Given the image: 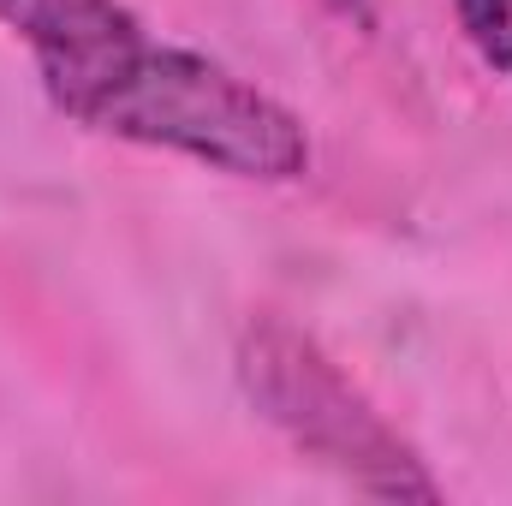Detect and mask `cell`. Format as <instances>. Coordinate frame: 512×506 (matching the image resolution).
I'll return each instance as SVG.
<instances>
[{
  "instance_id": "6da1fadb",
  "label": "cell",
  "mask_w": 512,
  "mask_h": 506,
  "mask_svg": "<svg viewBox=\"0 0 512 506\" xmlns=\"http://www.w3.org/2000/svg\"><path fill=\"white\" fill-rule=\"evenodd\" d=\"M42 90L78 126L143 143V149L191 155L233 179L286 185V179L310 173L304 120L286 102H274L268 90H256L251 78H239L233 66H221L197 48H167V42L131 36L84 66L48 72Z\"/></svg>"
},
{
  "instance_id": "277c9868",
  "label": "cell",
  "mask_w": 512,
  "mask_h": 506,
  "mask_svg": "<svg viewBox=\"0 0 512 506\" xmlns=\"http://www.w3.org/2000/svg\"><path fill=\"white\" fill-rule=\"evenodd\" d=\"M465 42L477 48V60L489 72L512 78V0H453Z\"/></svg>"
},
{
  "instance_id": "5b68a950",
  "label": "cell",
  "mask_w": 512,
  "mask_h": 506,
  "mask_svg": "<svg viewBox=\"0 0 512 506\" xmlns=\"http://www.w3.org/2000/svg\"><path fill=\"white\" fill-rule=\"evenodd\" d=\"M334 18H346L352 30H376V0H322Z\"/></svg>"
},
{
  "instance_id": "7a4b0ae2",
  "label": "cell",
  "mask_w": 512,
  "mask_h": 506,
  "mask_svg": "<svg viewBox=\"0 0 512 506\" xmlns=\"http://www.w3.org/2000/svg\"><path fill=\"white\" fill-rule=\"evenodd\" d=\"M239 387L262 423H274L304 459L340 471L382 501H441L423 459L382 423V411L340 376V364L280 316H256L239 334Z\"/></svg>"
},
{
  "instance_id": "3957f363",
  "label": "cell",
  "mask_w": 512,
  "mask_h": 506,
  "mask_svg": "<svg viewBox=\"0 0 512 506\" xmlns=\"http://www.w3.org/2000/svg\"><path fill=\"white\" fill-rule=\"evenodd\" d=\"M0 24L36 54L42 78L143 36L137 12H126L120 0H0Z\"/></svg>"
}]
</instances>
